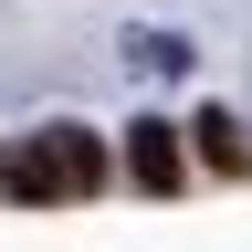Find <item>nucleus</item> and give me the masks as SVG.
I'll return each instance as SVG.
<instances>
[{
	"label": "nucleus",
	"instance_id": "f03ea898",
	"mask_svg": "<svg viewBox=\"0 0 252 252\" xmlns=\"http://www.w3.org/2000/svg\"><path fill=\"white\" fill-rule=\"evenodd\" d=\"M126 179L147 189V200H168V189H189V147H179V126H126Z\"/></svg>",
	"mask_w": 252,
	"mask_h": 252
},
{
	"label": "nucleus",
	"instance_id": "f257e3e1",
	"mask_svg": "<svg viewBox=\"0 0 252 252\" xmlns=\"http://www.w3.org/2000/svg\"><path fill=\"white\" fill-rule=\"evenodd\" d=\"M42 179H53V200H94V189H105V137H94V126H42Z\"/></svg>",
	"mask_w": 252,
	"mask_h": 252
},
{
	"label": "nucleus",
	"instance_id": "7ed1b4c3",
	"mask_svg": "<svg viewBox=\"0 0 252 252\" xmlns=\"http://www.w3.org/2000/svg\"><path fill=\"white\" fill-rule=\"evenodd\" d=\"M189 137H200V168H210V179H242V168H252V126H242V116L200 105V126H189Z\"/></svg>",
	"mask_w": 252,
	"mask_h": 252
}]
</instances>
